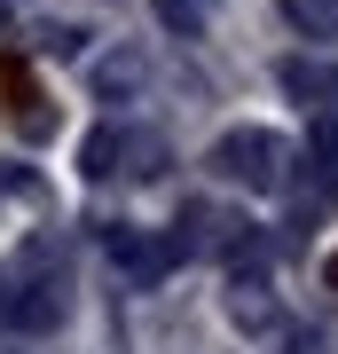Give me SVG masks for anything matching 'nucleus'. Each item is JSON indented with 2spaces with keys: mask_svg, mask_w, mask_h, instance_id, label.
<instances>
[{
  "mask_svg": "<svg viewBox=\"0 0 338 354\" xmlns=\"http://www.w3.org/2000/svg\"><path fill=\"white\" fill-rule=\"evenodd\" d=\"M55 315H63L55 299H16V323H55Z\"/></svg>",
  "mask_w": 338,
  "mask_h": 354,
  "instance_id": "11",
  "label": "nucleus"
},
{
  "mask_svg": "<svg viewBox=\"0 0 338 354\" xmlns=\"http://www.w3.org/2000/svg\"><path fill=\"white\" fill-rule=\"evenodd\" d=\"M16 189H32V165H8V158H0V197H16Z\"/></svg>",
  "mask_w": 338,
  "mask_h": 354,
  "instance_id": "12",
  "label": "nucleus"
},
{
  "mask_svg": "<svg viewBox=\"0 0 338 354\" xmlns=\"http://www.w3.org/2000/svg\"><path fill=\"white\" fill-rule=\"evenodd\" d=\"M291 354H314V339H307V330H291Z\"/></svg>",
  "mask_w": 338,
  "mask_h": 354,
  "instance_id": "13",
  "label": "nucleus"
},
{
  "mask_svg": "<svg viewBox=\"0 0 338 354\" xmlns=\"http://www.w3.org/2000/svg\"><path fill=\"white\" fill-rule=\"evenodd\" d=\"M79 174H87V181H111L118 174V127H95L87 142H79Z\"/></svg>",
  "mask_w": 338,
  "mask_h": 354,
  "instance_id": "5",
  "label": "nucleus"
},
{
  "mask_svg": "<svg viewBox=\"0 0 338 354\" xmlns=\"http://www.w3.org/2000/svg\"><path fill=\"white\" fill-rule=\"evenodd\" d=\"M16 127H24L32 142H48V134H55V111H48V102H39V95H32V102H24V118H16Z\"/></svg>",
  "mask_w": 338,
  "mask_h": 354,
  "instance_id": "9",
  "label": "nucleus"
},
{
  "mask_svg": "<svg viewBox=\"0 0 338 354\" xmlns=\"http://www.w3.org/2000/svg\"><path fill=\"white\" fill-rule=\"evenodd\" d=\"M87 87H95V102H134L150 87V55H142L134 39H118V48H102L87 64Z\"/></svg>",
  "mask_w": 338,
  "mask_h": 354,
  "instance_id": "2",
  "label": "nucleus"
},
{
  "mask_svg": "<svg viewBox=\"0 0 338 354\" xmlns=\"http://www.w3.org/2000/svg\"><path fill=\"white\" fill-rule=\"evenodd\" d=\"M213 174L236 189H283V142L267 127H228L213 142Z\"/></svg>",
  "mask_w": 338,
  "mask_h": 354,
  "instance_id": "1",
  "label": "nucleus"
},
{
  "mask_svg": "<svg viewBox=\"0 0 338 354\" xmlns=\"http://www.w3.org/2000/svg\"><path fill=\"white\" fill-rule=\"evenodd\" d=\"M158 24H173V32H197V0H158Z\"/></svg>",
  "mask_w": 338,
  "mask_h": 354,
  "instance_id": "10",
  "label": "nucleus"
},
{
  "mask_svg": "<svg viewBox=\"0 0 338 354\" xmlns=\"http://www.w3.org/2000/svg\"><path fill=\"white\" fill-rule=\"evenodd\" d=\"M39 48H48V55H79L87 32H79V24H39Z\"/></svg>",
  "mask_w": 338,
  "mask_h": 354,
  "instance_id": "8",
  "label": "nucleus"
},
{
  "mask_svg": "<svg viewBox=\"0 0 338 354\" xmlns=\"http://www.w3.org/2000/svg\"><path fill=\"white\" fill-rule=\"evenodd\" d=\"M283 16H291L299 32H314V39L338 32V0H283Z\"/></svg>",
  "mask_w": 338,
  "mask_h": 354,
  "instance_id": "6",
  "label": "nucleus"
},
{
  "mask_svg": "<svg viewBox=\"0 0 338 354\" xmlns=\"http://www.w3.org/2000/svg\"><path fill=\"white\" fill-rule=\"evenodd\" d=\"M283 95H299V102H314V111H330V102H338V71H330V64H307V55H291V64H283Z\"/></svg>",
  "mask_w": 338,
  "mask_h": 354,
  "instance_id": "3",
  "label": "nucleus"
},
{
  "mask_svg": "<svg viewBox=\"0 0 338 354\" xmlns=\"http://www.w3.org/2000/svg\"><path fill=\"white\" fill-rule=\"evenodd\" d=\"M158 165H165V142H158V134L118 127V174H158Z\"/></svg>",
  "mask_w": 338,
  "mask_h": 354,
  "instance_id": "4",
  "label": "nucleus"
},
{
  "mask_svg": "<svg viewBox=\"0 0 338 354\" xmlns=\"http://www.w3.org/2000/svg\"><path fill=\"white\" fill-rule=\"evenodd\" d=\"M228 315H236L244 330H267V323H276V307L260 299V283H236V299H228Z\"/></svg>",
  "mask_w": 338,
  "mask_h": 354,
  "instance_id": "7",
  "label": "nucleus"
}]
</instances>
